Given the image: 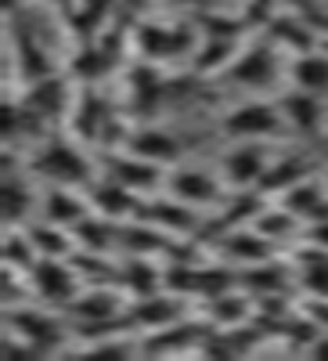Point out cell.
<instances>
[{
  "label": "cell",
  "instance_id": "5bb4252c",
  "mask_svg": "<svg viewBox=\"0 0 328 361\" xmlns=\"http://www.w3.org/2000/svg\"><path fill=\"white\" fill-rule=\"evenodd\" d=\"M220 257L238 267H253V264L278 257V246L267 235H260L253 224H242V228H231L220 235Z\"/></svg>",
  "mask_w": 328,
  "mask_h": 361
},
{
  "label": "cell",
  "instance_id": "d6986e66",
  "mask_svg": "<svg viewBox=\"0 0 328 361\" xmlns=\"http://www.w3.org/2000/svg\"><path fill=\"white\" fill-rule=\"evenodd\" d=\"M289 275H292V267H285L278 257H271V260H263V264L242 267V275H238V286H242L253 300L282 296V293L289 289Z\"/></svg>",
  "mask_w": 328,
  "mask_h": 361
},
{
  "label": "cell",
  "instance_id": "4316f807",
  "mask_svg": "<svg viewBox=\"0 0 328 361\" xmlns=\"http://www.w3.org/2000/svg\"><path fill=\"white\" fill-rule=\"evenodd\" d=\"M11 58H18V69L25 76V83H33V80H44L51 76V62H47V54L37 47L33 37H11Z\"/></svg>",
  "mask_w": 328,
  "mask_h": 361
},
{
  "label": "cell",
  "instance_id": "44dd1931",
  "mask_svg": "<svg viewBox=\"0 0 328 361\" xmlns=\"http://www.w3.org/2000/svg\"><path fill=\"white\" fill-rule=\"evenodd\" d=\"M119 286L130 300L148 296V293H159L163 289V271L152 264V257H137L130 253L123 264H119Z\"/></svg>",
  "mask_w": 328,
  "mask_h": 361
},
{
  "label": "cell",
  "instance_id": "ac0fdd59",
  "mask_svg": "<svg viewBox=\"0 0 328 361\" xmlns=\"http://www.w3.org/2000/svg\"><path fill=\"white\" fill-rule=\"evenodd\" d=\"M213 333V325H191V322H173L166 329H156L148 333V340L141 343V350L148 354H184V350H202V340Z\"/></svg>",
  "mask_w": 328,
  "mask_h": 361
},
{
  "label": "cell",
  "instance_id": "4fadbf2b",
  "mask_svg": "<svg viewBox=\"0 0 328 361\" xmlns=\"http://www.w3.org/2000/svg\"><path fill=\"white\" fill-rule=\"evenodd\" d=\"M324 94H314V90H303V87H292L278 98L282 105V116L292 130H300L303 137H321L324 134Z\"/></svg>",
  "mask_w": 328,
  "mask_h": 361
},
{
  "label": "cell",
  "instance_id": "9a60e30c",
  "mask_svg": "<svg viewBox=\"0 0 328 361\" xmlns=\"http://www.w3.org/2000/svg\"><path fill=\"white\" fill-rule=\"evenodd\" d=\"M198 209L195 206H188V202H181V199H148V202H141V221H152L156 228H163V231H170L173 238H188V235H195L198 228H202V217H195Z\"/></svg>",
  "mask_w": 328,
  "mask_h": 361
},
{
  "label": "cell",
  "instance_id": "ffe728a7",
  "mask_svg": "<svg viewBox=\"0 0 328 361\" xmlns=\"http://www.w3.org/2000/svg\"><path fill=\"white\" fill-rule=\"evenodd\" d=\"M256 311V300L249 293H220L213 300H206V322L217 325V329H238L246 325Z\"/></svg>",
  "mask_w": 328,
  "mask_h": 361
},
{
  "label": "cell",
  "instance_id": "30bf717a",
  "mask_svg": "<svg viewBox=\"0 0 328 361\" xmlns=\"http://www.w3.org/2000/svg\"><path fill=\"white\" fill-rule=\"evenodd\" d=\"M267 163L271 159H267V152H263V141H234L220 156V177L234 192L238 188H256Z\"/></svg>",
  "mask_w": 328,
  "mask_h": 361
},
{
  "label": "cell",
  "instance_id": "83f0119b",
  "mask_svg": "<svg viewBox=\"0 0 328 361\" xmlns=\"http://www.w3.org/2000/svg\"><path fill=\"white\" fill-rule=\"evenodd\" d=\"M307 238L328 250V221H321V224H307Z\"/></svg>",
  "mask_w": 328,
  "mask_h": 361
},
{
  "label": "cell",
  "instance_id": "484cf974",
  "mask_svg": "<svg viewBox=\"0 0 328 361\" xmlns=\"http://www.w3.org/2000/svg\"><path fill=\"white\" fill-rule=\"evenodd\" d=\"M324 195H328L324 177L317 180V177L310 173V177H303V180H296L292 188H285V192L278 195V202H282V206H289L292 214H296V217H300V221L307 224V217H310L314 209L321 206V199H324Z\"/></svg>",
  "mask_w": 328,
  "mask_h": 361
},
{
  "label": "cell",
  "instance_id": "ba28073f",
  "mask_svg": "<svg viewBox=\"0 0 328 361\" xmlns=\"http://www.w3.org/2000/svg\"><path fill=\"white\" fill-rule=\"evenodd\" d=\"M101 173L115 177L119 185L134 188L137 195H152L159 185H166V166L148 163V159L127 152V148H119V152H108L105 163H101Z\"/></svg>",
  "mask_w": 328,
  "mask_h": 361
},
{
  "label": "cell",
  "instance_id": "cb8c5ba5",
  "mask_svg": "<svg viewBox=\"0 0 328 361\" xmlns=\"http://www.w3.org/2000/svg\"><path fill=\"white\" fill-rule=\"evenodd\" d=\"M292 87L314 90V94H324L328 90V51L314 47L292 58Z\"/></svg>",
  "mask_w": 328,
  "mask_h": 361
},
{
  "label": "cell",
  "instance_id": "6da1fadb",
  "mask_svg": "<svg viewBox=\"0 0 328 361\" xmlns=\"http://www.w3.org/2000/svg\"><path fill=\"white\" fill-rule=\"evenodd\" d=\"M25 170L44 185H69V188H87L98 177L91 156L76 145V137H54V134L33 145Z\"/></svg>",
  "mask_w": 328,
  "mask_h": 361
},
{
  "label": "cell",
  "instance_id": "e0dca14e",
  "mask_svg": "<svg viewBox=\"0 0 328 361\" xmlns=\"http://www.w3.org/2000/svg\"><path fill=\"white\" fill-rule=\"evenodd\" d=\"M127 152H134L148 163H159V166H177V159H181V141L173 134H166L163 127L141 123V127H130V134H127Z\"/></svg>",
  "mask_w": 328,
  "mask_h": 361
},
{
  "label": "cell",
  "instance_id": "603a6c76",
  "mask_svg": "<svg viewBox=\"0 0 328 361\" xmlns=\"http://www.w3.org/2000/svg\"><path fill=\"white\" fill-rule=\"evenodd\" d=\"M253 228H256L260 235L271 238V243H275L278 250H282V243H289V238H296L300 231H307V224H303L300 217H296L289 206H282V202H278V206L260 209V214L253 217Z\"/></svg>",
  "mask_w": 328,
  "mask_h": 361
},
{
  "label": "cell",
  "instance_id": "3957f363",
  "mask_svg": "<svg viewBox=\"0 0 328 361\" xmlns=\"http://www.w3.org/2000/svg\"><path fill=\"white\" fill-rule=\"evenodd\" d=\"M285 116H282V105L278 102H267V98H256V102H242L220 116V130L234 141H267V137H278L285 130Z\"/></svg>",
  "mask_w": 328,
  "mask_h": 361
},
{
  "label": "cell",
  "instance_id": "7a4b0ae2",
  "mask_svg": "<svg viewBox=\"0 0 328 361\" xmlns=\"http://www.w3.org/2000/svg\"><path fill=\"white\" fill-rule=\"evenodd\" d=\"M83 289V279L72 260H62V257H40L29 271V293H33L37 304H47V307H69L76 293Z\"/></svg>",
  "mask_w": 328,
  "mask_h": 361
},
{
  "label": "cell",
  "instance_id": "5b68a950",
  "mask_svg": "<svg viewBox=\"0 0 328 361\" xmlns=\"http://www.w3.org/2000/svg\"><path fill=\"white\" fill-rule=\"evenodd\" d=\"M181 318H184V296H177L170 289L127 300V322L134 333H156V329H166Z\"/></svg>",
  "mask_w": 328,
  "mask_h": 361
},
{
  "label": "cell",
  "instance_id": "52a82bcc",
  "mask_svg": "<svg viewBox=\"0 0 328 361\" xmlns=\"http://www.w3.org/2000/svg\"><path fill=\"white\" fill-rule=\"evenodd\" d=\"M166 192L173 199L195 206V209H213L227 195V188L220 185V177L206 173V170H188V166H173L166 173Z\"/></svg>",
  "mask_w": 328,
  "mask_h": 361
},
{
  "label": "cell",
  "instance_id": "2e32d148",
  "mask_svg": "<svg viewBox=\"0 0 328 361\" xmlns=\"http://www.w3.org/2000/svg\"><path fill=\"white\" fill-rule=\"evenodd\" d=\"M87 214H91V199L80 188H69V185H44V195H40V217L51 221V224H62V228H76Z\"/></svg>",
  "mask_w": 328,
  "mask_h": 361
},
{
  "label": "cell",
  "instance_id": "8992f818",
  "mask_svg": "<svg viewBox=\"0 0 328 361\" xmlns=\"http://www.w3.org/2000/svg\"><path fill=\"white\" fill-rule=\"evenodd\" d=\"M69 127H72V137L76 141H91V145H101V137H105V130H108V123H112V109H108V102L98 94V90L87 83V87H80L76 90V98H72V109H69Z\"/></svg>",
  "mask_w": 328,
  "mask_h": 361
},
{
  "label": "cell",
  "instance_id": "7402d4cb",
  "mask_svg": "<svg viewBox=\"0 0 328 361\" xmlns=\"http://www.w3.org/2000/svg\"><path fill=\"white\" fill-rule=\"evenodd\" d=\"M303 177H310V163H307V156L271 159V163H267V170H263V177H260L256 192H260V195H282L285 188H292L296 180H303Z\"/></svg>",
  "mask_w": 328,
  "mask_h": 361
},
{
  "label": "cell",
  "instance_id": "d4e9b609",
  "mask_svg": "<svg viewBox=\"0 0 328 361\" xmlns=\"http://www.w3.org/2000/svg\"><path fill=\"white\" fill-rule=\"evenodd\" d=\"M29 173L22 166V173L8 163L4 170V224H29Z\"/></svg>",
  "mask_w": 328,
  "mask_h": 361
},
{
  "label": "cell",
  "instance_id": "8fae6325",
  "mask_svg": "<svg viewBox=\"0 0 328 361\" xmlns=\"http://www.w3.org/2000/svg\"><path fill=\"white\" fill-rule=\"evenodd\" d=\"M227 76H231L238 87L267 90V87L278 80V44L267 40V44H260V47H249V51H242V54H234Z\"/></svg>",
  "mask_w": 328,
  "mask_h": 361
},
{
  "label": "cell",
  "instance_id": "f1b7e54d",
  "mask_svg": "<svg viewBox=\"0 0 328 361\" xmlns=\"http://www.w3.org/2000/svg\"><path fill=\"white\" fill-rule=\"evenodd\" d=\"M324 185H328V173H324Z\"/></svg>",
  "mask_w": 328,
  "mask_h": 361
},
{
  "label": "cell",
  "instance_id": "9c48e42d",
  "mask_svg": "<svg viewBox=\"0 0 328 361\" xmlns=\"http://www.w3.org/2000/svg\"><path fill=\"white\" fill-rule=\"evenodd\" d=\"M83 192H87V199H91V209H94V214H101V217H108V221H119V224H123V221H134V217L141 214V202H144L134 188L119 185V180L108 177V173L94 177Z\"/></svg>",
  "mask_w": 328,
  "mask_h": 361
},
{
  "label": "cell",
  "instance_id": "277c9868",
  "mask_svg": "<svg viewBox=\"0 0 328 361\" xmlns=\"http://www.w3.org/2000/svg\"><path fill=\"white\" fill-rule=\"evenodd\" d=\"M137 54L144 62H170V58H181L195 51V33L188 25H163V22H141L137 25Z\"/></svg>",
  "mask_w": 328,
  "mask_h": 361
},
{
  "label": "cell",
  "instance_id": "7c38bea8",
  "mask_svg": "<svg viewBox=\"0 0 328 361\" xmlns=\"http://www.w3.org/2000/svg\"><path fill=\"white\" fill-rule=\"evenodd\" d=\"M72 98H76V94H72L69 80L58 76V73H51V76H44V80H33V83H25V94H22V102L33 109V112L44 119V123L69 116Z\"/></svg>",
  "mask_w": 328,
  "mask_h": 361
}]
</instances>
